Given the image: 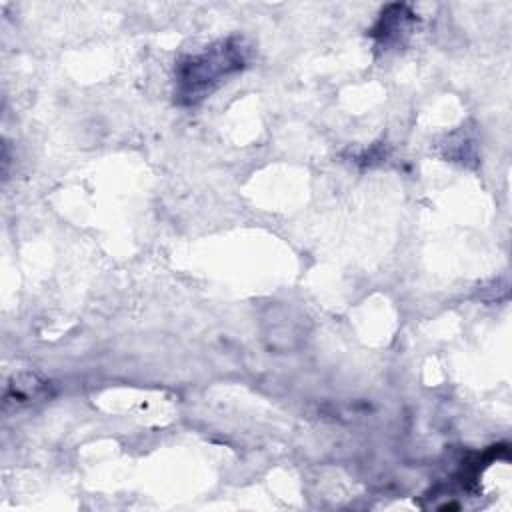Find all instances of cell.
<instances>
[{
	"mask_svg": "<svg viewBox=\"0 0 512 512\" xmlns=\"http://www.w3.org/2000/svg\"><path fill=\"white\" fill-rule=\"evenodd\" d=\"M396 14H384L382 12V18L378 22V28L376 32H380V36L384 38V42H392V40H400L402 34L408 32V24H410V16L406 12V6H394Z\"/></svg>",
	"mask_w": 512,
	"mask_h": 512,
	"instance_id": "2",
	"label": "cell"
},
{
	"mask_svg": "<svg viewBox=\"0 0 512 512\" xmlns=\"http://www.w3.org/2000/svg\"><path fill=\"white\" fill-rule=\"evenodd\" d=\"M250 58V46L240 36H230L188 54L176 64V102L194 106L210 96L230 76L242 72Z\"/></svg>",
	"mask_w": 512,
	"mask_h": 512,
	"instance_id": "1",
	"label": "cell"
}]
</instances>
